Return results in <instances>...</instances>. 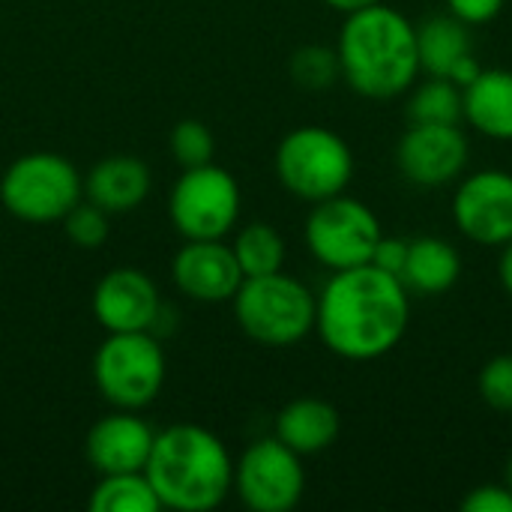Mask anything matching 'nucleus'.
<instances>
[{"instance_id":"nucleus-1","label":"nucleus","mask_w":512,"mask_h":512,"mask_svg":"<svg viewBox=\"0 0 512 512\" xmlns=\"http://www.w3.org/2000/svg\"><path fill=\"white\" fill-rule=\"evenodd\" d=\"M411 321V291L375 264L336 270L315 306V333L324 348L351 363L387 357L405 339Z\"/></svg>"},{"instance_id":"nucleus-2","label":"nucleus","mask_w":512,"mask_h":512,"mask_svg":"<svg viewBox=\"0 0 512 512\" xmlns=\"http://www.w3.org/2000/svg\"><path fill=\"white\" fill-rule=\"evenodd\" d=\"M342 81L363 99L387 102L420 78L417 24L396 6L372 3L348 12L336 39Z\"/></svg>"},{"instance_id":"nucleus-3","label":"nucleus","mask_w":512,"mask_h":512,"mask_svg":"<svg viewBox=\"0 0 512 512\" xmlns=\"http://www.w3.org/2000/svg\"><path fill=\"white\" fill-rule=\"evenodd\" d=\"M162 510L210 512L234 489V459L219 435L204 426L174 423L153 438L144 465Z\"/></svg>"},{"instance_id":"nucleus-4","label":"nucleus","mask_w":512,"mask_h":512,"mask_svg":"<svg viewBox=\"0 0 512 512\" xmlns=\"http://www.w3.org/2000/svg\"><path fill=\"white\" fill-rule=\"evenodd\" d=\"M231 306L237 327L264 348H294L315 333L318 294L285 270L243 279Z\"/></svg>"},{"instance_id":"nucleus-5","label":"nucleus","mask_w":512,"mask_h":512,"mask_svg":"<svg viewBox=\"0 0 512 512\" xmlns=\"http://www.w3.org/2000/svg\"><path fill=\"white\" fill-rule=\"evenodd\" d=\"M273 168L285 192L306 204H318L348 189L354 153L351 144L327 126H297L279 141Z\"/></svg>"},{"instance_id":"nucleus-6","label":"nucleus","mask_w":512,"mask_h":512,"mask_svg":"<svg viewBox=\"0 0 512 512\" xmlns=\"http://www.w3.org/2000/svg\"><path fill=\"white\" fill-rule=\"evenodd\" d=\"M81 198L84 177L60 153L33 150L0 171V201L27 225L60 222Z\"/></svg>"},{"instance_id":"nucleus-7","label":"nucleus","mask_w":512,"mask_h":512,"mask_svg":"<svg viewBox=\"0 0 512 512\" xmlns=\"http://www.w3.org/2000/svg\"><path fill=\"white\" fill-rule=\"evenodd\" d=\"M168 363L153 330L108 333L93 354V381L102 399L120 411H141L165 387Z\"/></svg>"},{"instance_id":"nucleus-8","label":"nucleus","mask_w":512,"mask_h":512,"mask_svg":"<svg viewBox=\"0 0 512 512\" xmlns=\"http://www.w3.org/2000/svg\"><path fill=\"white\" fill-rule=\"evenodd\" d=\"M381 237L384 228L378 213L366 201L345 192L312 204L303 225L309 255L330 273L369 264Z\"/></svg>"},{"instance_id":"nucleus-9","label":"nucleus","mask_w":512,"mask_h":512,"mask_svg":"<svg viewBox=\"0 0 512 512\" xmlns=\"http://www.w3.org/2000/svg\"><path fill=\"white\" fill-rule=\"evenodd\" d=\"M171 225L183 240H225L240 219V186L216 162L183 168L168 198Z\"/></svg>"},{"instance_id":"nucleus-10","label":"nucleus","mask_w":512,"mask_h":512,"mask_svg":"<svg viewBox=\"0 0 512 512\" xmlns=\"http://www.w3.org/2000/svg\"><path fill=\"white\" fill-rule=\"evenodd\" d=\"M240 504L252 512H291L306 492L303 456L285 447L276 435L261 438L234 462V489Z\"/></svg>"},{"instance_id":"nucleus-11","label":"nucleus","mask_w":512,"mask_h":512,"mask_svg":"<svg viewBox=\"0 0 512 512\" xmlns=\"http://www.w3.org/2000/svg\"><path fill=\"white\" fill-rule=\"evenodd\" d=\"M471 141L462 123H411L396 144L399 174L420 189L453 186L468 174Z\"/></svg>"},{"instance_id":"nucleus-12","label":"nucleus","mask_w":512,"mask_h":512,"mask_svg":"<svg viewBox=\"0 0 512 512\" xmlns=\"http://www.w3.org/2000/svg\"><path fill=\"white\" fill-rule=\"evenodd\" d=\"M453 225L456 231L489 249H501L512 240V171L483 168L465 174L453 192Z\"/></svg>"},{"instance_id":"nucleus-13","label":"nucleus","mask_w":512,"mask_h":512,"mask_svg":"<svg viewBox=\"0 0 512 512\" xmlns=\"http://www.w3.org/2000/svg\"><path fill=\"white\" fill-rule=\"evenodd\" d=\"M93 318L105 333L153 330L162 312L156 282L138 267H114L93 288Z\"/></svg>"},{"instance_id":"nucleus-14","label":"nucleus","mask_w":512,"mask_h":512,"mask_svg":"<svg viewBox=\"0 0 512 512\" xmlns=\"http://www.w3.org/2000/svg\"><path fill=\"white\" fill-rule=\"evenodd\" d=\"M171 279L195 303H231L246 276L225 240H186L174 255Z\"/></svg>"},{"instance_id":"nucleus-15","label":"nucleus","mask_w":512,"mask_h":512,"mask_svg":"<svg viewBox=\"0 0 512 512\" xmlns=\"http://www.w3.org/2000/svg\"><path fill=\"white\" fill-rule=\"evenodd\" d=\"M153 426L138 417V411H120L96 420L87 432L84 453L90 468L105 477V474H132L144 471L150 450H153Z\"/></svg>"},{"instance_id":"nucleus-16","label":"nucleus","mask_w":512,"mask_h":512,"mask_svg":"<svg viewBox=\"0 0 512 512\" xmlns=\"http://www.w3.org/2000/svg\"><path fill=\"white\" fill-rule=\"evenodd\" d=\"M153 177L144 159L129 153H114L99 159L84 174V198L105 213H129L141 207L150 195Z\"/></svg>"},{"instance_id":"nucleus-17","label":"nucleus","mask_w":512,"mask_h":512,"mask_svg":"<svg viewBox=\"0 0 512 512\" xmlns=\"http://www.w3.org/2000/svg\"><path fill=\"white\" fill-rule=\"evenodd\" d=\"M342 432V417L339 411L318 399V396H300L291 399L273 423V435L291 447L297 456H318L336 444Z\"/></svg>"},{"instance_id":"nucleus-18","label":"nucleus","mask_w":512,"mask_h":512,"mask_svg":"<svg viewBox=\"0 0 512 512\" xmlns=\"http://www.w3.org/2000/svg\"><path fill=\"white\" fill-rule=\"evenodd\" d=\"M462 120L492 141H512V69H480L462 87Z\"/></svg>"},{"instance_id":"nucleus-19","label":"nucleus","mask_w":512,"mask_h":512,"mask_svg":"<svg viewBox=\"0 0 512 512\" xmlns=\"http://www.w3.org/2000/svg\"><path fill=\"white\" fill-rule=\"evenodd\" d=\"M462 276V255L444 237H417L408 243V261L402 270V282L411 294L438 297L447 294Z\"/></svg>"},{"instance_id":"nucleus-20","label":"nucleus","mask_w":512,"mask_h":512,"mask_svg":"<svg viewBox=\"0 0 512 512\" xmlns=\"http://www.w3.org/2000/svg\"><path fill=\"white\" fill-rule=\"evenodd\" d=\"M417 54L426 75H450L453 66L474 54V36L465 21L450 12L429 15L417 24Z\"/></svg>"},{"instance_id":"nucleus-21","label":"nucleus","mask_w":512,"mask_h":512,"mask_svg":"<svg viewBox=\"0 0 512 512\" xmlns=\"http://www.w3.org/2000/svg\"><path fill=\"white\" fill-rule=\"evenodd\" d=\"M90 512H159L162 501L144 471L105 474L87 498Z\"/></svg>"},{"instance_id":"nucleus-22","label":"nucleus","mask_w":512,"mask_h":512,"mask_svg":"<svg viewBox=\"0 0 512 512\" xmlns=\"http://www.w3.org/2000/svg\"><path fill=\"white\" fill-rule=\"evenodd\" d=\"M234 258L243 270V276H267V273H279L285 270V240L282 234L270 225V222H249L237 231L234 243Z\"/></svg>"},{"instance_id":"nucleus-23","label":"nucleus","mask_w":512,"mask_h":512,"mask_svg":"<svg viewBox=\"0 0 512 512\" xmlns=\"http://www.w3.org/2000/svg\"><path fill=\"white\" fill-rule=\"evenodd\" d=\"M411 123H462V87L444 75L417 78L408 90Z\"/></svg>"},{"instance_id":"nucleus-24","label":"nucleus","mask_w":512,"mask_h":512,"mask_svg":"<svg viewBox=\"0 0 512 512\" xmlns=\"http://www.w3.org/2000/svg\"><path fill=\"white\" fill-rule=\"evenodd\" d=\"M291 81L303 90H330L336 81H342L339 54L327 45H303L288 60Z\"/></svg>"},{"instance_id":"nucleus-25","label":"nucleus","mask_w":512,"mask_h":512,"mask_svg":"<svg viewBox=\"0 0 512 512\" xmlns=\"http://www.w3.org/2000/svg\"><path fill=\"white\" fill-rule=\"evenodd\" d=\"M168 147L177 159L180 168H198V165H207L213 162V153H216V138L210 132L207 123L201 120H180L171 135H168Z\"/></svg>"},{"instance_id":"nucleus-26","label":"nucleus","mask_w":512,"mask_h":512,"mask_svg":"<svg viewBox=\"0 0 512 512\" xmlns=\"http://www.w3.org/2000/svg\"><path fill=\"white\" fill-rule=\"evenodd\" d=\"M108 216H111V213H105V210L96 207L93 201L81 198V201L60 219V225H63V234H66V240H69L72 246H78V249H99V246L108 240V231H111Z\"/></svg>"},{"instance_id":"nucleus-27","label":"nucleus","mask_w":512,"mask_h":512,"mask_svg":"<svg viewBox=\"0 0 512 512\" xmlns=\"http://www.w3.org/2000/svg\"><path fill=\"white\" fill-rule=\"evenodd\" d=\"M477 390L492 411L512 414V354H498L480 369Z\"/></svg>"},{"instance_id":"nucleus-28","label":"nucleus","mask_w":512,"mask_h":512,"mask_svg":"<svg viewBox=\"0 0 512 512\" xmlns=\"http://www.w3.org/2000/svg\"><path fill=\"white\" fill-rule=\"evenodd\" d=\"M465 512H512V489L507 483H483L462 498Z\"/></svg>"},{"instance_id":"nucleus-29","label":"nucleus","mask_w":512,"mask_h":512,"mask_svg":"<svg viewBox=\"0 0 512 512\" xmlns=\"http://www.w3.org/2000/svg\"><path fill=\"white\" fill-rule=\"evenodd\" d=\"M507 0H447V12L456 15L459 21H465L468 27H480L489 24L501 15Z\"/></svg>"},{"instance_id":"nucleus-30","label":"nucleus","mask_w":512,"mask_h":512,"mask_svg":"<svg viewBox=\"0 0 512 512\" xmlns=\"http://www.w3.org/2000/svg\"><path fill=\"white\" fill-rule=\"evenodd\" d=\"M408 243L411 240H405V237H381L369 264H375V267H381V270H387L393 276H402L405 261H408Z\"/></svg>"},{"instance_id":"nucleus-31","label":"nucleus","mask_w":512,"mask_h":512,"mask_svg":"<svg viewBox=\"0 0 512 512\" xmlns=\"http://www.w3.org/2000/svg\"><path fill=\"white\" fill-rule=\"evenodd\" d=\"M498 282H501L504 294L512 300V240L501 246V258H498Z\"/></svg>"},{"instance_id":"nucleus-32","label":"nucleus","mask_w":512,"mask_h":512,"mask_svg":"<svg viewBox=\"0 0 512 512\" xmlns=\"http://www.w3.org/2000/svg\"><path fill=\"white\" fill-rule=\"evenodd\" d=\"M330 9H336V12H342V15H348V12H357V9H366V6H372V3H381V0H324Z\"/></svg>"},{"instance_id":"nucleus-33","label":"nucleus","mask_w":512,"mask_h":512,"mask_svg":"<svg viewBox=\"0 0 512 512\" xmlns=\"http://www.w3.org/2000/svg\"><path fill=\"white\" fill-rule=\"evenodd\" d=\"M504 483L512 489V456L507 459V468H504Z\"/></svg>"}]
</instances>
